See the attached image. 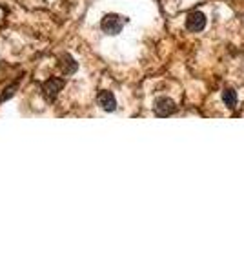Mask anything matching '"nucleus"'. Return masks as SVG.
Returning <instances> with one entry per match:
<instances>
[{
	"label": "nucleus",
	"instance_id": "1",
	"mask_svg": "<svg viewBox=\"0 0 244 273\" xmlns=\"http://www.w3.org/2000/svg\"><path fill=\"white\" fill-rule=\"evenodd\" d=\"M124 18L119 17V15H106V17L102 18V22H100V28H102L104 33L108 35H119L120 31H122V26H124Z\"/></svg>",
	"mask_w": 244,
	"mask_h": 273
},
{
	"label": "nucleus",
	"instance_id": "6",
	"mask_svg": "<svg viewBox=\"0 0 244 273\" xmlns=\"http://www.w3.org/2000/svg\"><path fill=\"white\" fill-rule=\"evenodd\" d=\"M60 69H62L66 75H71V73L77 71V62H75L73 56L64 55L62 58H60Z\"/></svg>",
	"mask_w": 244,
	"mask_h": 273
},
{
	"label": "nucleus",
	"instance_id": "7",
	"mask_svg": "<svg viewBox=\"0 0 244 273\" xmlns=\"http://www.w3.org/2000/svg\"><path fill=\"white\" fill-rule=\"evenodd\" d=\"M222 101H224L226 106L235 108L237 106V95H235V91H233V89H224V91H222Z\"/></svg>",
	"mask_w": 244,
	"mask_h": 273
},
{
	"label": "nucleus",
	"instance_id": "4",
	"mask_svg": "<svg viewBox=\"0 0 244 273\" xmlns=\"http://www.w3.org/2000/svg\"><path fill=\"white\" fill-rule=\"evenodd\" d=\"M97 102L104 111H115V108H117V101H115L111 91H100L98 97H97Z\"/></svg>",
	"mask_w": 244,
	"mask_h": 273
},
{
	"label": "nucleus",
	"instance_id": "5",
	"mask_svg": "<svg viewBox=\"0 0 244 273\" xmlns=\"http://www.w3.org/2000/svg\"><path fill=\"white\" fill-rule=\"evenodd\" d=\"M173 111H175V104H173V101L166 99V97L157 99V102H155V113H157V115H160V117H168V115Z\"/></svg>",
	"mask_w": 244,
	"mask_h": 273
},
{
	"label": "nucleus",
	"instance_id": "3",
	"mask_svg": "<svg viewBox=\"0 0 244 273\" xmlns=\"http://www.w3.org/2000/svg\"><path fill=\"white\" fill-rule=\"evenodd\" d=\"M204 26H206V17L200 11H193V13L188 15L186 28L190 29V31H193V33H199V31L204 29Z\"/></svg>",
	"mask_w": 244,
	"mask_h": 273
},
{
	"label": "nucleus",
	"instance_id": "2",
	"mask_svg": "<svg viewBox=\"0 0 244 273\" xmlns=\"http://www.w3.org/2000/svg\"><path fill=\"white\" fill-rule=\"evenodd\" d=\"M62 88H64L62 78H49V80H46V82L42 84V91H44L46 99H49V101H53V99L60 93Z\"/></svg>",
	"mask_w": 244,
	"mask_h": 273
}]
</instances>
